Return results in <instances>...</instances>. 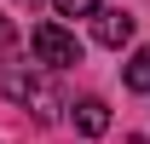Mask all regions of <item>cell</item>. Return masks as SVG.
<instances>
[{
    "instance_id": "obj_3",
    "label": "cell",
    "mask_w": 150,
    "mask_h": 144,
    "mask_svg": "<svg viewBox=\"0 0 150 144\" xmlns=\"http://www.w3.org/2000/svg\"><path fill=\"white\" fill-rule=\"evenodd\" d=\"M69 121H75V133L104 138V133H110V104H104V98H81V104L69 109Z\"/></svg>"
},
{
    "instance_id": "obj_2",
    "label": "cell",
    "mask_w": 150,
    "mask_h": 144,
    "mask_svg": "<svg viewBox=\"0 0 150 144\" xmlns=\"http://www.w3.org/2000/svg\"><path fill=\"white\" fill-rule=\"evenodd\" d=\"M0 92L18 98V104H46V87H40L23 64H0Z\"/></svg>"
},
{
    "instance_id": "obj_4",
    "label": "cell",
    "mask_w": 150,
    "mask_h": 144,
    "mask_svg": "<svg viewBox=\"0 0 150 144\" xmlns=\"http://www.w3.org/2000/svg\"><path fill=\"white\" fill-rule=\"evenodd\" d=\"M93 35H98V46H127V40H133V18H127V12H98V18H93Z\"/></svg>"
},
{
    "instance_id": "obj_5",
    "label": "cell",
    "mask_w": 150,
    "mask_h": 144,
    "mask_svg": "<svg viewBox=\"0 0 150 144\" xmlns=\"http://www.w3.org/2000/svg\"><path fill=\"white\" fill-rule=\"evenodd\" d=\"M127 87H133V92H150V46H139V52H133V64H127Z\"/></svg>"
},
{
    "instance_id": "obj_7",
    "label": "cell",
    "mask_w": 150,
    "mask_h": 144,
    "mask_svg": "<svg viewBox=\"0 0 150 144\" xmlns=\"http://www.w3.org/2000/svg\"><path fill=\"white\" fill-rule=\"evenodd\" d=\"M0 40H12V23H6V18H0Z\"/></svg>"
},
{
    "instance_id": "obj_1",
    "label": "cell",
    "mask_w": 150,
    "mask_h": 144,
    "mask_svg": "<svg viewBox=\"0 0 150 144\" xmlns=\"http://www.w3.org/2000/svg\"><path fill=\"white\" fill-rule=\"evenodd\" d=\"M29 52H35L40 69H75L81 64V40H75V29H64V23H35L29 29Z\"/></svg>"
},
{
    "instance_id": "obj_6",
    "label": "cell",
    "mask_w": 150,
    "mask_h": 144,
    "mask_svg": "<svg viewBox=\"0 0 150 144\" xmlns=\"http://www.w3.org/2000/svg\"><path fill=\"white\" fill-rule=\"evenodd\" d=\"M58 18H98V0H52Z\"/></svg>"
}]
</instances>
